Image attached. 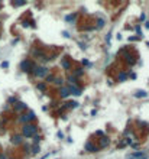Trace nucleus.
Here are the masks:
<instances>
[{
	"instance_id": "1",
	"label": "nucleus",
	"mask_w": 149,
	"mask_h": 159,
	"mask_svg": "<svg viewBox=\"0 0 149 159\" xmlns=\"http://www.w3.org/2000/svg\"><path fill=\"white\" fill-rule=\"evenodd\" d=\"M36 132H38V127L35 124H25L22 129V133L25 137H35Z\"/></svg>"
},
{
	"instance_id": "2",
	"label": "nucleus",
	"mask_w": 149,
	"mask_h": 159,
	"mask_svg": "<svg viewBox=\"0 0 149 159\" xmlns=\"http://www.w3.org/2000/svg\"><path fill=\"white\" fill-rule=\"evenodd\" d=\"M48 68L46 67H35L33 68V75L35 77H38V78H45V77H48Z\"/></svg>"
},
{
	"instance_id": "3",
	"label": "nucleus",
	"mask_w": 149,
	"mask_h": 159,
	"mask_svg": "<svg viewBox=\"0 0 149 159\" xmlns=\"http://www.w3.org/2000/svg\"><path fill=\"white\" fill-rule=\"evenodd\" d=\"M20 68H22V71H25V72H31V71H33L35 65H33L29 59H25V61H22V64H20Z\"/></svg>"
},
{
	"instance_id": "4",
	"label": "nucleus",
	"mask_w": 149,
	"mask_h": 159,
	"mask_svg": "<svg viewBox=\"0 0 149 159\" xmlns=\"http://www.w3.org/2000/svg\"><path fill=\"white\" fill-rule=\"evenodd\" d=\"M33 119H35V113H33V111H29V113H26V114H23L22 117H20V122L29 124V122H32Z\"/></svg>"
},
{
	"instance_id": "5",
	"label": "nucleus",
	"mask_w": 149,
	"mask_h": 159,
	"mask_svg": "<svg viewBox=\"0 0 149 159\" xmlns=\"http://www.w3.org/2000/svg\"><path fill=\"white\" fill-rule=\"evenodd\" d=\"M129 159H142V158H146V153L142 152V150H138V152H133L127 156Z\"/></svg>"
},
{
	"instance_id": "6",
	"label": "nucleus",
	"mask_w": 149,
	"mask_h": 159,
	"mask_svg": "<svg viewBox=\"0 0 149 159\" xmlns=\"http://www.w3.org/2000/svg\"><path fill=\"white\" fill-rule=\"evenodd\" d=\"M70 94H71V91H70L68 87H61V88H59V96H61L62 98H67Z\"/></svg>"
},
{
	"instance_id": "7",
	"label": "nucleus",
	"mask_w": 149,
	"mask_h": 159,
	"mask_svg": "<svg viewBox=\"0 0 149 159\" xmlns=\"http://www.w3.org/2000/svg\"><path fill=\"white\" fill-rule=\"evenodd\" d=\"M68 88H70L71 94H74V96H80L81 94V88L77 87V85H68Z\"/></svg>"
},
{
	"instance_id": "8",
	"label": "nucleus",
	"mask_w": 149,
	"mask_h": 159,
	"mask_svg": "<svg viewBox=\"0 0 149 159\" xmlns=\"http://www.w3.org/2000/svg\"><path fill=\"white\" fill-rule=\"evenodd\" d=\"M135 97H138V98H145V97H148V93L145 91V90H138L135 93Z\"/></svg>"
},
{
	"instance_id": "9",
	"label": "nucleus",
	"mask_w": 149,
	"mask_h": 159,
	"mask_svg": "<svg viewBox=\"0 0 149 159\" xmlns=\"http://www.w3.org/2000/svg\"><path fill=\"white\" fill-rule=\"evenodd\" d=\"M61 67H62L64 70H70V61H68L67 58H62V59H61Z\"/></svg>"
},
{
	"instance_id": "10",
	"label": "nucleus",
	"mask_w": 149,
	"mask_h": 159,
	"mask_svg": "<svg viewBox=\"0 0 149 159\" xmlns=\"http://www.w3.org/2000/svg\"><path fill=\"white\" fill-rule=\"evenodd\" d=\"M25 109H26V104H25V103H16V106H15V110L16 111H22V110H25Z\"/></svg>"
},
{
	"instance_id": "11",
	"label": "nucleus",
	"mask_w": 149,
	"mask_h": 159,
	"mask_svg": "<svg viewBox=\"0 0 149 159\" xmlns=\"http://www.w3.org/2000/svg\"><path fill=\"white\" fill-rule=\"evenodd\" d=\"M12 142H13L15 145H19V143H22V136H19V135L13 136V137H12Z\"/></svg>"
},
{
	"instance_id": "12",
	"label": "nucleus",
	"mask_w": 149,
	"mask_h": 159,
	"mask_svg": "<svg viewBox=\"0 0 149 159\" xmlns=\"http://www.w3.org/2000/svg\"><path fill=\"white\" fill-rule=\"evenodd\" d=\"M86 149L88 150V152H97V148H94L90 142H87V143H86Z\"/></svg>"
},
{
	"instance_id": "13",
	"label": "nucleus",
	"mask_w": 149,
	"mask_h": 159,
	"mask_svg": "<svg viewBox=\"0 0 149 159\" xmlns=\"http://www.w3.org/2000/svg\"><path fill=\"white\" fill-rule=\"evenodd\" d=\"M75 18H77V13H72V15H68L67 18H65V20H67V22H74Z\"/></svg>"
},
{
	"instance_id": "14",
	"label": "nucleus",
	"mask_w": 149,
	"mask_h": 159,
	"mask_svg": "<svg viewBox=\"0 0 149 159\" xmlns=\"http://www.w3.org/2000/svg\"><path fill=\"white\" fill-rule=\"evenodd\" d=\"M77 106H78L77 101H70V103H67V107H70V109H75Z\"/></svg>"
},
{
	"instance_id": "15",
	"label": "nucleus",
	"mask_w": 149,
	"mask_h": 159,
	"mask_svg": "<svg viewBox=\"0 0 149 159\" xmlns=\"http://www.w3.org/2000/svg\"><path fill=\"white\" fill-rule=\"evenodd\" d=\"M107 143H109V139H107V137H103V139H101V142H100V148H104Z\"/></svg>"
},
{
	"instance_id": "16",
	"label": "nucleus",
	"mask_w": 149,
	"mask_h": 159,
	"mask_svg": "<svg viewBox=\"0 0 149 159\" xmlns=\"http://www.w3.org/2000/svg\"><path fill=\"white\" fill-rule=\"evenodd\" d=\"M126 78H127V74H126V72H120V74H119V81H125Z\"/></svg>"
},
{
	"instance_id": "17",
	"label": "nucleus",
	"mask_w": 149,
	"mask_h": 159,
	"mask_svg": "<svg viewBox=\"0 0 149 159\" xmlns=\"http://www.w3.org/2000/svg\"><path fill=\"white\" fill-rule=\"evenodd\" d=\"M104 26V19H99L97 20V29H101Z\"/></svg>"
},
{
	"instance_id": "18",
	"label": "nucleus",
	"mask_w": 149,
	"mask_h": 159,
	"mask_svg": "<svg viewBox=\"0 0 149 159\" xmlns=\"http://www.w3.org/2000/svg\"><path fill=\"white\" fill-rule=\"evenodd\" d=\"M55 84H58V85H62V83H64V80L62 78H55V81H54Z\"/></svg>"
},
{
	"instance_id": "19",
	"label": "nucleus",
	"mask_w": 149,
	"mask_h": 159,
	"mask_svg": "<svg viewBox=\"0 0 149 159\" xmlns=\"http://www.w3.org/2000/svg\"><path fill=\"white\" fill-rule=\"evenodd\" d=\"M83 64H84L86 67H91V62L88 61V59H83Z\"/></svg>"
},
{
	"instance_id": "20",
	"label": "nucleus",
	"mask_w": 149,
	"mask_h": 159,
	"mask_svg": "<svg viewBox=\"0 0 149 159\" xmlns=\"http://www.w3.org/2000/svg\"><path fill=\"white\" fill-rule=\"evenodd\" d=\"M12 5L13 6H22V5H25V2H13Z\"/></svg>"
},
{
	"instance_id": "21",
	"label": "nucleus",
	"mask_w": 149,
	"mask_h": 159,
	"mask_svg": "<svg viewBox=\"0 0 149 159\" xmlns=\"http://www.w3.org/2000/svg\"><path fill=\"white\" fill-rule=\"evenodd\" d=\"M32 152H33V153H36V152H39V146H33V148H32Z\"/></svg>"
},
{
	"instance_id": "22",
	"label": "nucleus",
	"mask_w": 149,
	"mask_h": 159,
	"mask_svg": "<svg viewBox=\"0 0 149 159\" xmlns=\"http://www.w3.org/2000/svg\"><path fill=\"white\" fill-rule=\"evenodd\" d=\"M38 90L44 91V90H45V84H38Z\"/></svg>"
},
{
	"instance_id": "23",
	"label": "nucleus",
	"mask_w": 149,
	"mask_h": 159,
	"mask_svg": "<svg viewBox=\"0 0 149 159\" xmlns=\"http://www.w3.org/2000/svg\"><path fill=\"white\" fill-rule=\"evenodd\" d=\"M81 74H83V70H77L75 72H74V75H75V77H78V75H81Z\"/></svg>"
},
{
	"instance_id": "24",
	"label": "nucleus",
	"mask_w": 149,
	"mask_h": 159,
	"mask_svg": "<svg viewBox=\"0 0 149 159\" xmlns=\"http://www.w3.org/2000/svg\"><path fill=\"white\" fill-rule=\"evenodd\" d=\"M7 67H9V62H7V61L2 62V68H7Z\"/></svg>"
},
{
	"instance_id": "25",
	"label": "nucleus",
	"mask_w": 149,
	"mask_h": 159,
	"mask_svg": "<svg viewBox=\"0 0 149 159\" xmlns=\"http://www.w3.org/2000/svg\"><path fill=\"white\" fill-rule=\"evenodd\" d=\"M57 136H58L59 139H64V133L62 132H58V133H57Z\"/></svg>"
},
{
	"instance_id": "26",
	"label": "nucleus",
	"mask_w": 149,
	"mask_h": 159,
	"mask_svg": "<svg viewBox=\"0 0 149 159\" xmlns=\"http://www.w3.org/2000/svg\"><path fill=\"white\" fill-rule=\"evenodd\" d=\"M138 39H139L138 36H132V38H129V41H138Z\"/></svg>"
},
{
	"instance_id": "27",
	"label": "nucleus",
	"mask_w": 149,
	"mask_h": 159,
	"mask_svg": "<svg viewBox=\"0 0 149 159\" xmlns=\"http://www.w3.org/2000/svg\"><path fill=\"white\" fill-rule=\"evenodd\" d=\"M33 142H35V143H38V142H39V136H35V137H33Z\"/></svg>"
},
{
	"instance_id": "28",
	"label": "nucleus",
	"mask_w": 149,
	"mask_h": 159,
	"mask_svg": "<svg viewBox=\"0 0 149 159\" xmlns=\"http://www.w3.org/2000/svg\"><path fill=\"white\" fill-rule=\"evenodd\" d=\"M145 18H146V16H145V13L140 15V20H145Z\"/></svg>"
},
{
	"instance_id": "29",
	"label": "nucleus",
	"mask_w": 149,
	"mask_h": 159,
	"mask_svg": "<svg viewBox=\"0 0 149 159\" xmlns=\"http://www.w3.org/2000/svg\"><path fill=\"white\" fill-rule=\"evenodd\" d=\"M145 28H146V29H149V22H145Z\"/></svg>"
},
{
	"instance_id": "30",
	"label": "nucleus",
	"mask_w": 149,
	"mask_h": 159,
	"mask_svg": "<svg viewBox=\"0 0 149 159\" xmlns=\"http://www.w3.org/2000/svg\"><path fill=\"white\" fill-rule=\"evenodd\" d=\"M0 159H6V156H0Z\"/></svg>"
},
{
	"instance_id": "31",
	"label": "nucleus",
	"mask_w": 149,
	"mask_h": 159,
	"mask_svg": "<svg viewBox=\"0 0 149 159\" xmlns=\"http://www.w3.org/2000/svg\"><path fill=\"white\" fill-rule=\"evenodd\" d=\"M146 158H148V156H146ZM146 158H142V159H146Z\"/></svg>"
},
{
	"instance_id": "32",
	"label": "nucleus",
	"mask_w": 149,
	"mask_h": 159,
	"mask_svg": "<svg viewBox=\"0 0 149 159\" xmlns=\"http://www.w3.org/2000/svg\"><path fill=\"white\" fill-rule=\"evenodd\" d=\"M0 7H2V6H0Z\"/></svg>"
}]
</instances>
